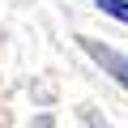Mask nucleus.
Segmentation results:
<instances>
[{
    "label": "nucleus",
    "instance_id": "obj_1",
    "mask_svg": "<svg viewBox=\"0 0 128 128\" xmlns=\"http://www.w3.org/2000/svg\"><path fill=\"white\" fill-rule=\"evenodd\" d=\"M81 47H86V51L102 64V68H107V73H111L124 90H128V56H120V51H111L107 43H94V38H81Z\"/></svg>",
    "mask_w": 128,
    "mask_h": 128
},
{
    "label": "nucleus",
    "instance_id": "obj_2",
    "mask_svg": "<svg viewBox=\"0 0 128 128\" xmlns=\"http://www.w3.org/2000/svg\"><path fill=\"white\" fill-rule=\"evenodd\" d=\"M94 4H98L107 17H115V22H128V0H94Z\"/></svg>",
    "mask_w": 128,
    "mask_h": 128
}]
</instances>
